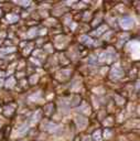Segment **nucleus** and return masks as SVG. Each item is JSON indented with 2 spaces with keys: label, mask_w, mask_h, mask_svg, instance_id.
Instances as JSON below:
<instances>
[{
  "label": "nucleus",
  "mask_w": 140,
  "mask_h": 141,
  "mask_svg": "<svg viewBox=\"0 0 140 141\" xmlns=\"http://www.w3.org/2000/svg\"><path fill=\"white\" fill-rule=\"evenodd\" d=\"M120 25L121 28L124 29H130L132 25H134V20H132V18H130V17H125V18H122L120 20Z\"/></svg>",
  "instance_id": "obj_1"
},
{
  "label": "nucleus",
  "mask_w": 140,
  "mask_h": 141,
  "mask_svg": "<svg viewBox=\"0 0 140 141\" xmlns=\"http://www.w3.org/2000/svg\"><path fill=\"white\" fill-rule=\"evenodd\" d=\"M115 56V54L109 52H103L101 55H99V61L101 62H111L113 58Z\"/></svg>",
  "instance_id": "obj_2"
},
{
  "label": "nucleus",
  "mask_w": 140,
  "mask_h": 141,
  "mask_svg": "<svg viewBox=\"0 0 140 141\" xmlns=\"http://www.w3.org/2000/svg\"><path fill=\"white\" fill-rule=\"evenodd\" d=\"M124 75V72H122V69L120 68V66L118 64H116L114 67H113V70H111V76L115 77V78H119V77H121Z\"/></svg>",
  "instance_id": "obj_3"
},
{
  "label": "nucleus",
  "mask_w": 140,
  "mask_h": 141,
  "mask_svg": "<svg viewBox=\"0 0 140 141\" xmlns=\"http://www.w3.org/2000/svg\"><path fill=\"white\" fill-rule=\"evenodd\" d=\"M128 48L132 50V56H134L135 59H138V54H137V53L139 52V44H138V42L137 41H134V42L129 43Z\"/></svg>",
  "instance_id": "obj_4"
},
{
  "label": "nucleus",
  "mask_w": 140,
  "mask_h": 141,
  "mask_svg": "<svg viewBox=\"0 0 140 141\" xmlns=\"http://www.w3.org/2000/svg\"><path fill=\"white\" fill-rule=\"evenodd\" d=\"M76 122H77V127L79 129H84L86 125H87V119L85 117H82V116H78L76 118Z\"/></svg>",
  "instance_id": "obj_5"
},
{
  "label": "nucleus",
  "mask_w": 140,
  "mask_h": 141,
  "mask_svg": "<svg viewBox=\"0 0 140 141\" xmlns=\"http://www.w3.org/2000/svg\"><path fill=\"white\" fill-rule=\"evenodd\" d=\"M79 41L83 42V43H85V44H87V45H91L92 43H93V40L89 38V36H87V35H82L81 38H79Z\"/></svg>",
  "instance_id": "obj_6"
},
{
  "label": "nucleus",
  "mask_w": 140,
  "mask_h": 141,
  "mask_svg": "<svg viewBox=\"0 0 140 141\" xmlns=\"http://www.w3.org/2000/svg\"><path fill=\"white\" fill-rule=\"evenodd\" d=\"M18 19H19V17L17 15H8V16H7V21L10 22V23L18 21Z\"/></svg>",
  "instance_id": "obj_7"
},
{
  "label": "nucleus",
  "mask_w": 140,
  "mask_h": 141,
  "mask_svg": "<svg viewBox=\"0 0 140 141\" xmlns=\"http://www.w3.org/2000/svg\"><path fill=\"white\" fill-rule=\"evenodd\" d=\"M106 30H107V26H106V25H102L101 28H98L94 33H93V34H94V35H101L103 32L106 31Z\"/></svg>",
  "instance_id": "obj_8"
},
{
  "label": "nucleus",
  "mask_w": 140,
  "mask_h": 141,
  "mask_svg": "<svg viewBox=\"0 0 140 141\" xmlns=\"http://www.w3.org/2000/svg\"><path fill=\"white\" fill-rule=\"evenodd\" d=\"M6 86L8 87V88H11V87L15 86V78H9L8 80H7V83H6Z\"/></svg>",
  "instance_id": "obj_9"
},
{
  "label": "nucleus",
  "mask_w": 140,
  "mask_h": 141,
  "mask_svg": "<svg viewBox=\"0 0 140 141\" xmlns=\"http://www.w3.org/2000/svg\"><path fill=\"white\" fill-rule=\"evenodd\" d=\"M94 139L96 140V141H101L102 140V137H101V131H99V130H97V131H96L95 133H94Z\"/></svg>",
  "instance_id": "obj_10"
},
{
  "label": "nucleus",
  "mask_w": 140,
  "mask_h": 141,
  "mask_svg": "<svg viewBox=\"0 0 140 141\" xmlns=\"http://www.w3.org/2000/svg\"><path fill=\"white\" fill-rule=\"evenodd\" d=\"M28 130V126H23L22 128L19 129V135H24V132Z\"/></svg>",
  "instance_id": "obj_11"
},
{
  "label": "nucleus",
  "mask_w": 140,
  "mask_h": 141,
  "mask_svg": "<svg viewBox=\"0 0 140 141\" xmlns=\"http://www.w3.org/2000/svg\"><path fill=\"white\" fill-rule=\"evenodd\" d=\"M15 48H8V49H3V50H1V52L2 53H10V52H13L15 51Z\"/></svg>",
  "instance_id": "obj_12"
},
{
  "label": "nucleus",
  "mask_w": 140,
  "mask_h": 141,
  "mask_svg": "<svg viewBox=\"0 0 140 141\" xmlns=\"http://www.w3.org/2000/svg\"><path fill=\"white\" fill-rule=\"evenodd\" d=\"M39 118H40V111H38V112H36V116H34V117H33V119H32V122H35V121H38V120H39Z\"/></svg>",
  "instance_id": "obj_13"
},
{
  "label": "nucleus",
  "mask_w": 140,
  "mask_h": 141,
  "mask_svg": "<svg viewBox=\"0 0 140 141\" xmlns=\"http://www.w3.org/2000/svg\"><path fill=\"white\" fill-rule=\"evenodd\" d=\"M35 29H32L31 30V31H29V33H28V34H29V36H30V38H31V36H33V35H34L35 34Z\"/></svg>",
  "instance_id": "obj_14"
},
{
  "label": "nucleus",
  "mask_w": 140,
  "mask_h": 141,
  "mask_svg": "<svg viewBox=\"0 0 140 141\" xmlns=\"http://www.w3.org/2000/svg\"><path fill=\"white\" fill-rule=\"evenodd\" d=\"M110 131H109V130H106L105 131V138H109V137H110Z\"/></svg>",
  "instance_id": "obj_15"
},
{
  "label": "nucleus",
  "mask_w": 140,
  "mask_h": 141,
  "mask_svg": "<svg viewBox=\"0 0 140 141\" xmlns=\"http://www.w3.org/2000/svg\"><path fill=\"white\" fill-rule=\"evenodd\" d=\"M36 79H38V76H36V75H35V76H32V77H31V83H32V84L35 83Z\"/></svg>",
  "instance_id": "obj_16"
},
{
  "label": "nucleus",
  "mask_w": 140,
  "mask_h": 141,
  "mask_svg": "<svg viewBox=\"0 0 140 141\" xmlns=\"http://www.w3.org/2000/svg\"><path fill=\"white\" fill-rule=\"evenodd\" d=\"M110 121H111V118H108L107 120H105V125H110Z\"/></svg>",
  "instance_id": "obj_17"
},
{
  "label": "nucleus",
  "mask_w": 140,
  "mask_h": 141,
  "mask_svg": "<svg viewBox=\"0 0 140 141\" xmlns=\"http://www.w3.org/2000/svg\"><path fill=\"white\" fill-rule=\"evenodd\" d=\"M18 3H20V5H23V6H28L29 5V1H25V2H18Z\"/></svg>",
  "instance_id": "obj_18"
},
{
  "label": "nucleus",
  "mask_w": 140,
  "mask_h": 141,
  "mask_svg": "<svg viewBox=\"0 0 140 141\" xmlns=\"http://www.w3.org/2000/svg\"><path fill=\"white\" fill-rule=\"evenodd\" d=\"M94 92H95V93H102L103 89H94Z\"/></svg>",
  "instance_id": "obj_19"
},
{
  "label": "nucleus",
  "mask_w": 140,
  "mask_h": 141,
  "mask_svg": "<svg viewBox=\"0 0 140 141\" xmlns=\"http://www.w3.org/2000/svg\"><path fill=\"white\" fill-rule=\"evenodd\" d=\"M2 85V80H0V86H1Z\"/></svg>",
  "instance_id": "obj_20"
},
{
  "label": "nucleus",
  "mask_w": 140,
  "mask_h": 141,
  "mask_svg": "<svg viewBox=\"0 0 140 141\" xmlns=\"http://www.w3.org/2000/svg\"><path fill=\"white\" fill-rule=\"evenodd\" d=\"M0 13H1V11H0Z\"/></svg>",
  "instance_id": "obj_21"
}]
</instances>
